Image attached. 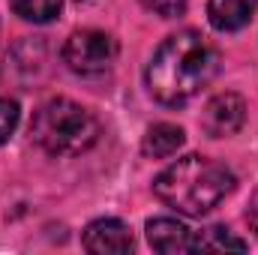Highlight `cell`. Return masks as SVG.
Masks as SVG:
<instances>
[{
  "label": "cell",
  "instance_id": "1",
  "mask_svg": "<svg viewBox=\"0 0 258 255\" xmlns=\"http://www.w3.org/2000/svg\"><path fill=\"white\" fill-rule=\"evenodd\" d=\"M219 54L216 48L198 33V30H180L171 33L147 63V90L156 102L177 108L189 102L195 93L216 75Z\"/></svg>",
  "mask_w": 258,
  "mask_h": 255
},
{
  "label": "cell",
  "instance_id": "2",
  "mask_svg": "<svg viewBox=\"0 0 258 255\" xmlns=\"http://www.w3.org/2000/svg\"><path fill=\"white\" fill-rule=\"evenodd\" d=\"M231 189H234V174L222 162L201 153H189L171 162L153 180L156 198L183 216L210 213Z\"/></svg>",
  "mask_w": 258,
  "mask_h": 255
},
{
  "label": "cell",
  "instance_id": "3",
  "mask_svg": "<svg viewBox=\"0 0 258 255\" xmlns=\"http://www.w3.org/2000/svg\"><path fill=\"white\" fill-rule=\"evenodd\" d=\"M33 141L51 156H78L99 138V120L72 99H48L39 105L30 123Z\"/></svg>",
  "mask_w": 258,
  "mask_h": 255
},
{
  "label": "cell",
  "instance_id": "4",
  "mask_svg": "<svg viewBox=\"0 0 258 255\" xmlns=\"http://www.w3.org/2000/svg\"><path fill=\"white\" fill-rule=\"evenodd\" d=\"M63 63L78 72V75H99L105 69H111L117 57V42L114 36L102 33V30H75L63 42Z\"/></svg>",
  "mask_w": 258,
  "mask_h": 255
},
{
  "label": "cell",
  "instance_id": "5",
  "mask_svg": "<svg viewBox=\"0 0 258 255\" xmlns=\"http://www.w3.org/2000/svg\"><path fill=\"white\" fill-rule=\"evenodd\" d=\"M243 120H246V102H243L240 93H231V90L216 93L204 105V111H201V129L210 138H228V135H234L237 129L243 126Z\"/></svg>",
  "mask_w": 258,
  "mask_h": 255
},
{
  "label": "cell",
  "instance_id": "6",
  "mask_svg": "<svg viewBox=\"0 0 258 255\" xmlns=\"http://www.w3.org/2000/svg\"><path fill=\"white\" fill-rule=\"evenodd\" d=\"M132 246V231L120 219H96L84 228V249L93 255H123Z\"/></svg>",
  "mask_w": 258,
  "mask_h": 255
},
{
  "label": "cell",
  "instance_id": "7",
  "mask_svg": "<svg viewBox=\"0 0 258 255\" xmlns=\"http://www.w3.org/2000/svg\"><path fill=\"white\" fill-rule=\"evenodd\" d=\"M147 243L162 255H177V252H198V237L192 228H186L177 219L159 216L147 222Z\"/></svg>",
  "mask_w": 258,
  "mask_h": 255
},
{
  "label": "cell",
  "instance_id": "8",
  "mask_svg": "<svg viewBox=\"0 0 258 255\" xmlns=\"http://www.w3.org/2000/svg\"><path fill=\"white\" fill-rule=\"evenodd\" d=\"M258 0H207V18L219 33H234L249 24Z\"/></svg>",
  "mask_w": 258,
  "mask_h": 255
},
{
  "label": "cell",
  "instance_id": "9",
  "mask_svg": "<svg viewBox=\"0 0 258 255\" xmlns=\"http://www.w3.org/2000/svg\"><path fill=\"white\" fill-rule=\"evenodd\" d=\"M183 141H186V135H183L180 126H174V123H156V126L147 129V135L141 141V153L150 156V159H168V156H174L183 147Z\"/></svg>",
  "mask_w": 258,
  "mask_h": 255
},
{
  "label": "cell",
  "instance_id": "10",
  "mask_svg": "<svg viewBox=\"0 0 258 255\" xmlns=\"http://www.w3.org/2000/svg\"><path fill=\"white\" fill-rule=\"evenodd\" d=\"M63 0H12V12L33 24H48L60 15Z\"/></svg>",
  "mask_w": 258,
  "mask_h": 255
},
{
  "label": "cell",
  "instance_id": "11",
  "mask_svg": "<svg viewBox=\"0 0 258 255\" xmlns=\"http://www.w3.org/2000/svg\"><path fill=\"white\" fill-rule=\"evenodd\" d=\"M198 237V249L201 252H225V249H234V252H243L246 243L240 237H234L225 225H213V228H204V231H195Z\"/></svg>",
  "mask_w": 258,
  "mask_h": 255
},
{
  "label": "cell",
  "instance_id": "12",
  "mask_svg": "<svg viewBox=\"0 0 258 255\" xmlns=\"http://www.w3.org/2000/svg\"><path fill=\"white\" fill-rule=\"evenodd\" d=\"M18 117H21L18 102L0 96V144H6V141L12 138V132H15V126H18Z\"/></svg>",
  "mask_w": 258,
  "mask_h": 255
},
{
  "label": "cell",
  "instance_id": "13",
  "mask_svg": "<svg viewBox=\"0 0 258 255\" xmlns=\"http://www.w3.org/2000/svg\"><path fill=\"white\" fill-rule=\"evenodd\" d=\"M141 6L159 18H177L186 12V0H141Z\"/></svg>",
  "mask_w": 258,
  "mask_h": 255
},
{
  "label": "cell",
  "instance_id": "14",
  "mask_svg": "<svg viewBox=\"0 0 258 255\" xmlns=\"http://www.w3.org/2000/svg\"><path fill=\"white\" fill-rule=\"evenodd\" d=\"M249 222H252V231L258 234V207L252 210V216H249Z\"/></svg>",
  "mask_w": 258,
  "mask_h": 255
}]
</instances>
